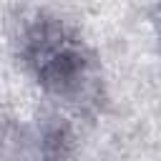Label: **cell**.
Masks as SVG:
<instances>
[{
  "mask_svg": "<svg viewBox=\"0 0 161 161\" xmlns=\"http://www.w3.org/2000/svg\"><path fill=\"white\" fill-rule=\"evenodd\" d=\"M18 50L23 65L53 96L80 103L98 91L96 55L80 33L58 15L35 13L20 30Z\"/></svg>",
  "mask_w": 161,
  "mask_h": 161,
  "instance_id": "cell-1",
  "label": "cell"
}]
</instances>
